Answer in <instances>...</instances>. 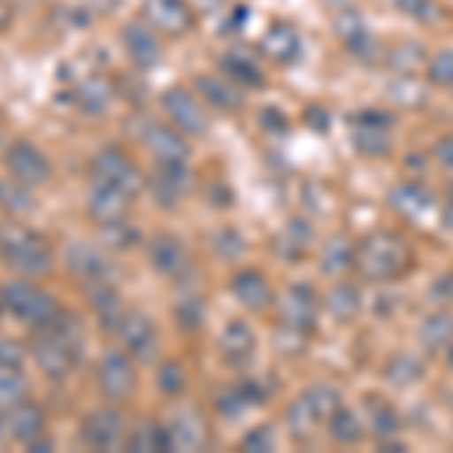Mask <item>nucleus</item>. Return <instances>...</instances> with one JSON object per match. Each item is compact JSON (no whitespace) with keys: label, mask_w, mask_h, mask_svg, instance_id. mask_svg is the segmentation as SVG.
Listing matches in <instances>:
<instances>
[{"label":"nucleus","mask_w":453,"mask_h":453,"mask_svg":"<svg viewBox=\"0 0 453 453\" xmlns=\"http://www.w3.org/2000/svg\"><path fill=\"white\" fill-rule=\"evenodd\" d=\"M0 257L25 279H42L55 266L49 242L31 226L19 224V218L0 221Z\"/></svg>","instance_id":"nucleus-1"},{"label":"nucleus","mask_w":453,"mask_h":453,"mask_svg":"<svg viewBox=\"0 0 453 453\" xmlns=\"http://www.w3.org/2000/svg\"><path fill=\"white\" fill-rule=\"evenodd\" d=\"M408 248L393 233H372L357 245L354 266L366 281H390L405 269Z\"/></svg>","instance_id":"nucleus-2"},{"label":"nucleus","mask_w":453,"mask_h":453,"mask_svg":"<svg viewBox=\"0 0 453 453\" xmlns=\"http://www.w3.org/2000/svg\"><path fill=\"white\" fill-rule=\"evenodd\" d=\"M4 299H6V311H12L21 324L42 330L61 314V305L52 294H46L42 288H36L31 281H6L4 284Z\"/></svg>","instance_id":"nucleus-3"},{"label":"nucleus","mask_w":453,"mask_h":453,"mask_svg":"<svg viewBox=\"0 0 453 453\" xmlns=\"http://www.w3.org/2000/svg\"><path fill=\"white\" fill-rule=\"evenodd\" d=\"M97 387L109 402H127L136 393V369L127 350H104L97 363Z\"/></svg>","instance_id":"nucleus-4"},{"label":"nucleus","mask_w":453,"mask_h":453,"mask_svg":"<svg viewBox=\"0 0 453 453\" xmlns=\"http://www.w3.org/2000/svg\"><path fill=\"white\" fill-rule=\"evenodd\" d=\"M160 106H164V112H166V119H170L173 127L181 130L185 136H203L209 130L206 106H203L200 94H191L188 88L173 85L170 91H164Z\"/></svg>","instance_id":"nucleus-5"},{"label":"nucleus","mask_w":453,"mask_h":453,"mask_svg":"<svg viewBox=\"0 0 453 453\" xmlns=\"http://www.w3.org/2000/svg\"><path fill=\"white\" fill-rule=\"evenodd\" d=\"M91 175L97 181H106V185L119 188V191H124L127 196H136L145 188V175L140 173V166L119 149L97 151L91 160Z\"/></svg>","instance_id":"nucleus-6"},{"label":"nucleus","mask_w":453,"mask_h":453,"mask_svg":"<svg viewBox=\"0 0 453 453\" xmlns=\"http://www.w3.org/2000/svg\"><path fill=\"white\" fill-rule=\"evenodd\" d=\"M124 350L140 363H155L160 354V333L155 320L142 311H124V318L115 326Z\"/></svg>","instance_id":"nucleus-7"},{"label":"nucleus","mask_w":453,"mask_h":453,"mask_svg":"<svg viewBox=\"0 0 453 453\" xmlns=\"http://www.w3.org/2000/svg\"><path fill=\"white\" fill-rule=\"evenodd\" d=\"M4 164H6V173L27 188H40L52 179V164H49V157L27 140L12 142L10 149H6Z\"/></svg>","instance_id":"nucleus-8"},{"label":"nucleus","mask_w":453,"mask_h":453,"mask_svg":"<svg viewBox=\"0 0 453 453\" xmlns=\"http://www.w3.org/2000/svg\"><path fill=\"white\" fill-rule=\"evenodd\" d=\"M350 124H354L350 142L360 155L381 157L390 151V115H381L378 109H363L360 115L350 119Z\"/></svg>","instance_id":"nucleus-9"},{"label":"nucleus","mask_w":453,"mask_h":453,"mask_svg":"<svg viewBox=\"0 0 453 453\" xmlns=\"http://www.w3.org/2000/svg\"><path fill=\"white\" fill-rule=\"evenodd\" d=\"M145 254H149L151 269H155L157 275H164V279L179 281L181 275L191 269V254H188L185 242H181L179 236H173V233H155V236L149 239Z\"/></svg>","instance_id":"nucleus-10"},{"label":"nucleus","mask_w":453,"mask_h":453,"mask_svg":"<svg viewBox=\"0 0 453 453\" xmlns=\"http://www.w3.org/2000/svg\"><path fill=\"white\" fill-rule=\"evenodd\" d=\"M79 435H82V441L88 448L112 450V448H119V444H124L127 429H124V418H121L119 408H97V411H91L82 418Z\"/></svg>","instance_id":"nucleus-11"},{"label":"nucleus","mask_w":453,"mask_h":453,"mask_svg":"<svg viewBox=\"0 0 453 453\" xmlns=\"http://www.w3.org/2000/svg\"><path fill=\"white\" fill-rule=\"evenodd\" d=\"M142 21L164 36H181L194 27V10L185 0H142Z\"/></svg>","instance_id":"nucleus-12"},{"label":"nucleus","mask_w":453,"mask_h":453,"mask_svg":"<svg viewBox=\"0 0 453 453\" xmlns=\"http://www.w3.org/2000/svg\"><path fill=\"white\" fill-rule=\"evenodd\" d=\"M121 46L130 58V64L140 70H155L164 61V46L157 40V31L145 25V21H127L121 27Z\"/></svg>","instance_id":"nucleus-13"},{"label":"nucleus","mask_w":453,"mask_h":453,"mask_svg":"<svg viewBox=\"0 0 453 453\" xmlns=\"http://www.w3.org/2000/svg\"><path fill=\"white\" fill-rule=\"evenodd\" d=\"M166 433H170V448L173 450H203L209 441L206 418L200 414V408L181 405L175 408L166 420Z\"/></svg>","instance_id":"nucleus-14"},{"label":"nucleus","mask_w":453,"mask_h":453,"mask_svg":"<svg viewBox=\"0 0 453 453\" xmlns=\"http://www.w3.org/2000/svg\"><path fill=\"white\" fill-rule=\"evenodd\" d=\"M318 320V296L309 284H290L288 294L281 299V324L288 333H311Z\"/></svg>","instance_id":"nucleus-15"},{"label":"nucleus","mask_w":453,"mask_h":453,"mask_svg":"<svg viewBox=\"0 0 453 453\" xmlns=\"http://www.w3.org/2000/svg\"><path fill=\"white\" fill-rule=\"evenodd\" d=\"M82 294L88 299V305L94 309V318L104 326L106 333H115L119 320L124 318V305H121V294L115 288L112 279H94V281H82Z\"/></svg>","instance_id":"nucleus-16"},{"label":"nucleus","mask_w":453,"mask_h":453,"mask_svg":"<svg viewBox=\"0 0 453 453\" xmlns=\"http://www.w3.org/2000/svg\"><path fill=\"white\" fill-rule=\"evenodd\" d=\"M151 191L160 206L173 209L188 191H191V170L188 160H157L155 179H151Z\"/></svg>","instance_id":"nucleus-17"},{"label":"nucleus","mask_w":453,"mask_h":453,"mask_svg":"<svg viewBox=\"0 0 453 453\" xmlns=\"http://www.w3.org/2000/svg\"><path fill=\"white\" fill-rule=\"evenodd\" d=\"M134 196H127L119 188L106 185V181H97L88 188V196H85V211L91 221L97 224H109V221H119V218H127V206Z\"/></svg>","instance_id":"nucleus-18"},{"label":"nucleus","mask_w":453,"mask_h":453,"mask_svg":"<svg viewBox=\"0 0 453 453\" xmlns=\"http://www.w3.org/2000/svg\"><path fill=\"white\" fill-rule=\"evenodd\" d=\"M335 34H339L342 46L360 61H375L378 58V40L360 12H339L335 16Z\"/></svg>","instance_id":"nucleus-19"},{"label":"nucleus","mask_w":453,"mask_h":453,"mask_svg":"<svg viewBox=\"0 0 453 453\" xmlns=\"http://www.w3.org/2000/svg\"><path fill=\"white\" fill-rule=\"evenodd\" d=\"M64 260H67L70 273L76 275L79 281H94V279H112V263L97 245L85 242V239H76V242L67 245L64 251Z\"/></svg>","instance_id":"nucleus-20"},{"label":"nucleus","mask_w":453,"mask_h":453,"mask_svg":"<svg viewBox=\"0 0 453 453\" xmlns=\"http://www.w3.org/2000/svg\"><path fill=\"white\" fill-rule=\"evenodd\" d=\"M31 354H34L36 366L46 372L52 381H64L73 372V366H76V360L67 354V348H64L49 330H36V335L31 339Z\"/></svg>","instance_id":"nucleus-21"},{"label":"nucleus","mask_w":453,"mask_h":453,"mask_svg":"<svg viewBox=\"0 0 453 453\" xmlns=\"http://www.w3.org/2000/svg\"><path fill=\"white\" fill-rule=\"evenodd\" d=\"M4 423H6V433H10V441L19 444H31L46 433V414L31 399H21L19 405L6 408Z\"/></svg>","instance_id":"nucleus-22"},{"label":"nucleus","mask_w":453,"mask_h":453,"mask_svg":"<svg viewBox=\"0 0 453 453\" xmlns=\"http://www.w3.org/2000/svg\"><path fill=\"white\" fill-rule=\"evenodd\" d=\"M140 140L145 142V149L155 155V160H188L191 157V145H188L185 134L175 127H164V124H157V121L145 124Z\"/></svg>","instance_id":"nucleus-23"},{"label":"nucleus","mask_w":453,"mask_h":453,"mask_svg":"<svg viewBox=\"0 0 453 453\" xmlns=\"http://www.w3.org/2000/svg\"><path fill=\"white\" fill-rule=\"evenodd\" d=\"M194 88L200 94V100L218 112H236L239 106L245 104V91L239 85H233L230 79L211 76V73H200L194 79Z\"/></svg>","instance_id":"nucleus-24"},{"label":"nucleus","mask_w":453,"mask_h":453,"mask_svg":"<svg viewBox=\"0 0 453 453\" xmlns=\"http://www.w3.org/2000/svg\"><path fill=\"white\" fill-rule=\"evenodd\" d=\"M260 49H263V55H266L269 61L288 67V64H294L296 58L303 55V40H299V34L290 25H284V21H275V25L269 27L266 34H263Z\"/></svg>","instance_id":"nucleus-25"},{"label":"nucleus","mask_w":453,"mask_h":453,"mask_svg":"<svg viewBox=\"0 0 453 453\" xmlns=\"http://www.w3.org/2000/svg\"><path fill=\"white\" fill-rule=\"evenodd\" d=\"M230 290L248 311H263L273 305V288H269V281L263 279V273H257V269H239L233 275Z\"/></svg>","instance_id":"nucleus-26"},{"label":"nucleus","mask_w":453,"mask_h":453,"mask_svg":"<svg viewBox=\"0 0 453 453\" xmlns=\"http://www.w3.org/2000/svg\"><path fill=\"white\" fill-rule=\"evenodd\" d=\"M112 94L115 85L106 76H100V73H91V76L73 88V104L82 109L85 115H104L109 104H112Z\"/></svg>","instance_id":"nucleus-27"},{"label":"nucleus","mask_w":453,"mask_h":453,"mask_svg":"<svg viewBox=\"0 0 453 453\" xmlns=\"http://www.w3.org/2000/svg\"><path fill=\"white\" fill-rule=\"evenodd\" d=\"M42 330L52 333L55 339L61 342L64 348H67V354L73 357V360L82 363V354H85V348H88V333H85V324H82V318H79V314L61 309V314H58V318L49 326H42Z\"/></svg>","instance_id":"nucleus-28"},{"label":"nucleus","mask_w":453,"mask_h":453,"mask_svg":"<svg viewBox=\"0 0 453 453\" xmlns=\"http://www.w3.org/2000/svg\"><path fill=\"white\" fill-rule=\"evenodd\" d=\"M221 73L230 79L233 85H239L242 91H251V88H260L263 85V70L254 58H248L242 52H226L221 55Z\"/></svg>","instance_id":"nucleus-29"},{"label":"nucleus","mask_w":453,"mask_h":453,"mask_svg":"<svg viewBox=\"0 0 453 453\" xmlns=\"http://www.w3.org/2000/svg\"><path fill=\"white\" fill-rule=\"evenodd\" d=\"M390 203H393V209H396L399 215L420 221V218L429 215V209H433L435 200L423 185H399L396 191L390 194Z\"/></svg>","instance_id":"nucleus-30"},{"label":"nucleus","mask_w":453,"mask_h":453,"mask_svg":"<svg viewBox=\"0 0 453 453\" xmlns=\"http://www.w3.org/2000/svg\"><path fill=\"white\" fill-rule=\"evenodd\" d=\"M124 448L127 450H173L166 423H155V420L136 423V426L124 435Z\"/></svg>","instance_id":"nucleus-31"},{"label":"nucleus","mask_w":453,"mask_h":453,"mask_svg":"<svg viewBox=\"0 0 453 453\" xmlns=\"http://www.w3.org/2000/svg\"><path fill=\"white\" fill-rule=\"evenodd\" d=\"M31 191L34 188L21 185L12 175L10 179H0V209L10 218H27L36 209V200Z\"/></svg>","instance_id":"nucleus-32"},{"label":"nucleus","mask_w":453,"mask_h":453,"mask_svg":"<svg viewBox=\"0 0 453 453\" xmlns=\"http://www.w3.org/2000/svg\"><path fill=\"white\" fill-rule=\"evenodd\" d=\"M221 350L226 354V360L245 363L254 354V333L245 320H230L221 333Z\"/></svg>","instance_id":"nucleus-33"},{"label":"nucleus","mask_w":453,"mask_h":453,"mask_svg":"<svg viewBox=\"0 0 453 453\" xmlns=\"http://www.w3.org/2000/svg\"><path fill=\"white\" fill-rule=\"evenodd\" d=\"M326 420H330V435L339 444H357V441H363V435H366V429H363L357 411H350V408H345V405L335 408Z\"/></svg>","instance_id":"nucleus-34"},{"label":"nucleus","mask_w":453,"mask_h":453,"mask_svg":"<svg viewBox=\"0 0 453 453\" xmlns=\"http://www.w3.org/2000/svg\"><path fill=\"white\" fill-rule=\"evenodd\" d=\"M27 378L21 366H0V411L19 405L21 399H27Z\"/></svg>","instance_id":"nucleus-35"},{"label":"nucleus","mask_w":453,"mask_h":453,"mask_svg":"<svg viewBox=\"0 0 453 453\" xmlns=\"http://www.w3.org/2000/svg\"><path fill=\"white\" fill-rule=\"evenodd\" d=\"M354 257H357V248L350 245L348 239L335 236L333 242H326V248H324L320 269H324V275H342L345 269L354 266Z\"/></svg>","instance_id":"nucleus-36"},{"label":"nucleus","mask_w":453,"mask_h":453,"mask_svg":"<svg viewBox=\"0 0 453 453\" xmlns=\"http://www.w3.org/2000/svg\"><path fill=\"white\" fill-rule=\"evenodd\" d=\"M318 411L309 405V399L299 396L296 402H290L288 408V433L296 438V441H305L314 433V423H318Z\"/></svg>","instance_id":"nucleus-37"},{"label":"nucleus","mask_w":453,"mask_h":453,"mask_svg":"<svg viewBox=\"0 0 453 453\" xmlns=\"http://www.w3.org/2000/svg\"><path fill=\"white\" fill-rule=\"evenodd\" d=\"M326 309H330V314H335L339 320L357 318V311H360V290L345 281L335 284L330 290V296H326Z\"/></svg>","instance_id":"nucleus-38"},{"label":"nucleus","mask_w":453,"mask_h":453,"mask_svg":"<svg viewBox=\"0 0 453 453\" xmlns=\"http://www.w3.org/2000/svg\"><path fill=\"white\" fill-rule=\"evenodd\" d=\"M369 423H372V433L378 438H393L399 435V414L396 408L390 405V402L384 399H372L369 402Z\"/></svg>","instance_id":"nucleus-39"},{"label":"nucleus","mask_w":453,"mask_h":453,"mask_svg":"<svg viewBox=\"0 0 453 453\" xmlns=\"http://www.w3.org/2000/svg\"><path fill=\"white\" fill-rule=\"evenodd\" d=\"M100 239L115 248V251H127L140 242V230L127 224V218H119V221H109V224H100Z\"/></svg>","instance_id":"nucleus-40"},{"label":"nucleus","mask_w":453,"mask_h":453,"mask_svg":"<svg viewBox=\"0 0 453 453\" xmlns=\"http://www.w3.org/2000/svg\"><path fill=\"white\" fill-rule=\"evenodd\" d=\"M420 342L423 348L435 350V348H444L453 342V318L450 314H433V318L423 324V333H420Z\"/></svg>","instance_id":"nucleus-41"},{"label":"nucleus","mask_w":453,"mask_h":453,"mask_svg":"<svg viewBox=\"0 0 453 453\" xmlns=\"http://www.w3.org/2000/svg\"><path fill=\"white\" fill-rule=\"evenodd\" d=\"M305 399H309V405L318 411V418L320 420H326L330 414L335 411V408L342 405V396H339V390L330 384H314L305 390Z\"/></svg>","instance_id":"nucleus-42"},{"label":"nucleus","mask_w":453,"mask_h":453,"mask_svg":"<svg viewBox=\"0 0 453 453\" xmlns=\"http://www.w3.org/2000/svg\"><path fill=\"white\" fill-rule=\"evenodd\" d=\"M426 76L433 85L453 91V49H441V52H435L433 58H429Z\"/></svg>","instance_id":"nucleus-43"},{"label":"nucleus","mask_w":453,"mask_h":453,"mask_svg":"<svg viewBox=\"0 0 453 453\" xmlns=\"http://www.w3.org/2000/svg\"><path fill=\"white\" fill-rule=\"evenodd\" d=\"M281 242H284V251H288L290 260H299V254L311 245V226L305 221H290L288 226L281 230Z\"/></svg>","instance_id":"nucleus-44"},{"label":"nucleus","mask_w":453,"mask_h":453,"mask_svg":"<svg viewBox=\"0 0 453 453\" xmlns=\"http://www.w3.org/2000/svg\"><path fill=\"white\" fill-rule=\"evenodd\" d=\"M211 248H215V254L221 260H239L245 254V239L239 236V230L224 226V230H218L215 236H211Z\"/></svg>","instance_id":"nucleus-45"},{"label":"nucleus","mask_w":453,"mask_h":453,"mask_svg":"<svg viewBox=\"0 0 453 453\" xmlns=\"http://www.w3.org/2000/svg\"><path fill=\"white\" fill-rule=\"evenodd\" d=\"M420 360H414V357H408V354H399L396 360L387 366V381L390 384H396V387H408V384H414L420 378Z\"/></svg>","instance_id":"nucleus-46"},{"label":"nucleus","mask_w":453,"mask_h":453,"mask_svg":"<svg viewBox=\"0 0 453 453\" xmlns=\"http://www.w3.org/2000/svg\"><path fill=\"white\" fill-rule=\"evenodd\" d=\"M175 320H179L181 330L196 333L203 326V320H206V309H203L200 299L188 294L185 299H179V305H175Z\"/></svg>","instance_id":"nucleus-47"},{"label":"nucleus","mask_w":453,"mask_h":453,"mask_svg":"<svg viewBox=\"0 0 453 453\" xmlns=\"http://www.w3.org/2000/svg\"><path fill=\"white\" fill-rule=\"evenodd\" d=\"M188 384V375L185 369L179 366V363H164V366L157 369V387L166 393V396H175V393H181Z\"/></svg>","instance_id":"nucleus-48"},{"label":"nucleus","mask_w":453,"mask_h":453,"mask_svg":"<svg viewBox=\"0 0 453 453\" xmlns=\"http://www.w3.org/2000/svg\"><path fill=\"white\" fill-rule=\"evenodd\" d=\"M399 12H405L414 21H435L438 19V6L435 0H396Z\"/></svg>","instance_id":"nucleus-49"},{"label":"nucleus","mask_w":453,"mask_h":453,"mask_svg":"<svg viewBox=\"0 0 453 453\" xmlns=\"http://www.w3.org/2000/svg\"><path fill=\"white\" fill-rule=\"evenodd\" d=\"M387 61H390V67H396L402 73H411L414 64H423V49L420 46H405V42H402V46L393 49Z\"/></svg>","instance_id":"nucleus-50"},{"label":"nucleus","mask_w":453,"mask_h":453,"mask_svg":"<svg viewBox=\"0 0 453 453\" xmlns=\"http://www.w3.org/2000/svg\"><path fill=\"white\" fill-rule=\"evenodd\" d=\"M242 450H275V435L269 426H257L251 429L245 438H242Z\"/></svg>","instance_id":"nucleus-51"},{"label":"nucleus","mask_w":453,"mask_h":453,"mask_svg":"<svg viewBox=\"0 0 453 453\" xmlns=\"http://www.w3.org/2000/svg\"><path fill=\"white\" fill-rule=\"evenodd\" d=\"M21 360H25L21 345L6 339V335H0V366H21Z\"/></svg>","instance_id":"nucleus-52"},{"label":"nucleus","mask_w":453,"mask_h":453,"mask_svg":"<svg viewBox=\"0 0 453 453\" xmlns=\"http://www.w3.org/2000/svg\"><path fill=\"white\" fill-rule=\"evenodd\" d=\"M435 160L441 166H448V170H453V136H441L435 142Z\"/></svg>","instance_id":"nucleus-53"},{"label":"nucleus","mask_w":453,"mask_h":453,"mask_svg":"<svg viewBox=\"0 0 453 453\" xmlns=\"http://www.w3.org/2000/svg\"><path fill=\"white\" fill-rule=\"evenodd\" d=\"M260 124L266 130H288V121H284V115L279 112V109H263Z\"/></svg>","instance_id":"nucleus-54"},{"label":"nucleus","mask_w":453,"mask_h":453,"mask_svg":"<svg viewBox=\"0 0 453 453\" xmlns=\"http://www.w3.org/2000/svg\"><path fill=\"white\" fill-rule=\"evenodd\" d=\"M10 21H12V6L6 0H0V34L10 27Z\"/></svg>","instance_id":"nucleus-55"},{"label":"nucleus","mask_w":453,"mask_h":453,"mask_svg":"<svg viewBox=\"0 0 453 453\" xmlns=\"http://www.w3.org/2000/svg\"><path fill=\"white\" fill-rule=\"evenodd\" d=\"M444 226H448V230H453V196L448 200V206H444Z\"/></svg>","instance_id":"nucleus-56"},{"label":"nucleus","mask_w":453,"mask_h":453,"mask_svg":"<svg viewBox=\"0 0 453 453\" xmlns=\"http://www.w3.org/2000/svg\"><path fill=\"white\" fill-rule=\"evenodd\" d=\"M10 441V433H6V423H4V411H0V448Z\"/></svg>","instance_id":"nucleus-57"},{"label":"nucleus","mask_w":453,"mask_h":453,"mask_svg":"<svg viewBox=\"0 0 453 453\" xmlns=\"http://www.w3.org/2000/svg\"><path fill=\"white\" fill-rule=\"evenodd\" d=\"M6 311V299H4V288H0V314Z\"/></svg>","instance_id":"nucleus-58"},{"label":"nucleus","mask_w":453,"mask_h":453,"mask_svg":"<svg viewBox=\"0 0 453 453\" xmlns=\"http://www.w3.org/2000/svg\"><path fill=\"white\" fill-rule=\"evenodd\" d=\"M448 366H450V369H453V345H450V348H448Z\"/></svg>","instance_id":"nucleus-59"}]
</instances>
